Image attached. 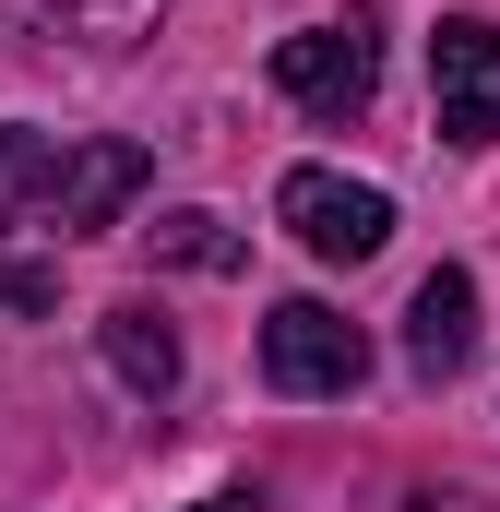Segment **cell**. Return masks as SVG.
I'll return each instance as SVG.
<instances>
[{
    "mask_svg": "<svg viewBox=\"0 0 500 512\" xmlns=\"http://www.w3.org/2000/svg\"><path fill=\"white\" fill-rule=\"evenodd\" d=\"M143 179H155V155L120 131H0V227H36V239L120 227Z\"/></svg>",
    "mask_w": 500,
    "mask_h": 512,
    "instance_id": "6da1fadb",
    "label": "cell"
},
{
    "mask_svg": "<svg viewBox=\"0 0 500 512\" xmlns=\"http://www.w3.org/2000/svg\"><path fill=\"white\" fill-rule=\"evenodd\" d=\"M274 96H286V108H310V120H358V108L381 96V36H370V12L274 36Z\"/></svg>",
    "mask_w": 500,
    "mask_h": 512,
    "instance_id": "7a4b0ae2",
    "label": "cell"
},
{
    "mask_svg": "<svg viewBox=\"0 0 500 512\" xmlns=\"http://www.w3.org/2000/svg\"><path fill=\"white\" fill-rule=\"evenodd\" d=\"M262 382H274V393H310V405H334V393L370 382V334H358L334 298H286V310L262 322Z\"/></svg>",
    "mask_w": 500,
    "mask_h": 512,
    "instance_id": "3957f363",
    "label": "cell"
},
{
    "mask_svg": "<svg viewBox=\"0 0 500 512\" xmlns=\"http://www.w3.org/2000/svg\"><path fill=\"white\" fill-rule=\"evenodd\" d=\"M274 215H286V239L310 262H370L393 239V203H381L370 179H346V167H286L274 179Z\"/></svg>",
    "mask_w": 500,
    "mask_h": 512,
    "instance_id": "277c9868",
    "label": "cell"
},
{
    "mask_svg": "<svg viewBox=\"0 0 500 512\" xmlns=\"http://www.w3.org/2000/svg\"><path fill=\"white\" fill-rule=\"evenodd\" d=\"M429 108H441V143H500V24L489 12H441L429 36Z\"/></svg>",
    "mask_w": 500,
    "mask_h": 512,
    "instance_id": "5b68a950",
    "label": "cell"
},
{
    "mask_svg": "<svg viewBox=\"0 0 500 512\" xmlns=\"http://www.w3.org/2000/svg\"><path fill=\"white\" fill-rule=\"evenodd\" d=\"M465 358H477V274L441 262V274H417V298H405V370L441 393Z\"/></svg>",
    "mask_w": 500,
    "mask_h": 512,
    "instance_id": "8992f818",
    "label": "cell"
},
{
    "mask_svg": "<svg viewBox=\"0 0 500 512\" xmlns=\"http://www.w3.org/2000/svg\"><path fill=\"white\" fill-rule=\"evenodd\" d=\"M155 12L167 0H0V24H24V36H72V48H131V36H155Z\"/></svg>",
    "mask_w": 500,
    "mask_h": 512,
    "instance_id": "52a82bcc",
    "label": "cell"
},
{
    "mask_svg": "<svg viewBox=\"0 0 500 512\" xmlns=\"http://www.w3.org/2000/svg\"><path fill=\"white\" fill-rule=\"evenodd\" d=\"M96 334H108V370H120L143 405H167V393H179V334H167V310H155V298H120Z\"/></svg>",
    "mask_w": 500,
    "mask_h": 512,
    "instance_id": "ba28073f",
    "label": "cell"
},
{
    "mask_svg": "<svg viewBox=\"0 0 500 512\" xmlns=\"http://www.w3.org/2000/svg\"><path fill=\"white\" fill-rule=\"evenodd\" d=\"M143 251H155V262H179V274H239V262H250V239L227 227V215L179 203V215H155V227H143Z\"/></svg>",
    "mask_w": 500,
    "mask_h": 512,
    "instance_id": "9c48e42d",
    "label": "cell"
},
{
    "mask_svg": "<svg viewBox=\"0 0 500 512\" xmlns=\"http://www.w3.org/2000/svg\"><path fill=\"white\" fill-rule=\"evenodd\" d=\"M0 310H12V322L60 310V262H12V251H0Z\"/></svg>",
    "mask_w": 500,
    "mask_h": 512,
    "instance_id": "30bf717a",
    "label": "cell"
},
{
    "mask_svg": "<svg viewBox=\"0 0 500 512\" xmlns=\"http://www.w3.org/2000/svg\"><path fill=\"white\" fill-rule=\"evenodd\" d=\"M191 512H262V489H215V501H191Z\"/></svg>",
    "mask_w": 500,
    "mask_h": 512,
    "instance_id": "8fae6325",
    "label": "cell"
}]
</instances>
